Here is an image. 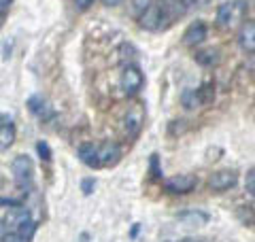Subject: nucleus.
<instances>
[{
  "instance_id": "obj_1",
  "label": "nucleus",
  "mask_w": 255,
  "mask_h": 242,
  "mask_svg": "<svg viewBox=\"0 0 255 242\" xmlns=\"http://www.w3.org/2000/svg\"><path fill=\"white\" fill-rule=\"evenodd\" d=\"M247 4L245 0H228V2L219 4L217 9V26L223 30H234L236 26H241V21L245 19Z\"/></svg>"
},
{
  "instance_id": "obj_2",
  "label": "nucleus",
  "mask_w": 255,
  "mask_h": 242,
  "mask_svg": "<svg viewBox=\"0 0 255 242\" xmlns=\"http://www.w3.org/2000/svg\"><path fill=\"white\" fill-rule=\"evenodd\" d=\"M11 172H13L15 185H17L23 193H28L32 189V179H34V164H32L30 155L15 157L13 164H11Z\"/></svg>"
},
{
  "instance_id": "obj_3",
  "label": "nucleus",
  "mask_w": 255,
  "mask_h": 242,
  "mask_svg": "<svg viewBox=\"0 0 255 242\" xmlns=\"http://www.w3.org/2000/svg\"><path fill=\"white\" fill-rule=\"evenodd\" d=\"M142 85H145V77H142L140 68L136 64H126L122 77H119V87H122V92L126 96H136L142 90Z\"/></svg>"
},
{
  "instance_id": "obj_4",
  "label": "nucleus",
  "mask_w": 255,
  "mask_h": 242,
  "mask_svg": "<svg viewBox=\"0 0 255 242\" xmlns=\"http://www.w3.org/2000/svg\"><path fill=\"white\" fill-rule=\"evenodd\" d=\"M166 19H168V17H166V13H164V4L162 2H153L138 17V23H140V28H145L149 32H157V30H162V28L168 26V21H166Z\"/></svg>"
},
{
  "instance_id": "obj_5",
  "label": "nucleus",
  "mask_w": 255,
  "mask_h": 242,
  "mask_svg": "<svg viewBox=\"0 0 255 242\" xmlns=\"http://www.w3.org/2000/svg\"><path fill=\"white\" fill-rule=\"evenodd\" d=\"M198 187V179L194 174H174L170 179L164 181V189L174 196H185V193L194 191Z\"/></svg>"
},
{
  "instance_id": "obj_6",
  "label": "nucleus",
  "mask_w": 255,
  "mask_h": 242,
  "mask_svg": "<svg viewBox=\"0 0 255 242\" xmlns=\"http://www.w3.org/2000/svg\"><path fill=\"white\" fill-rule=\"evenodd\" d=\"M142 123H145V109H142L140 104H134L124 117V130L130 138H134V136L140 134Z\"/></svg>"
},
{
  "instance_id": "obj_7",
  "label": "nucleus",
  "mask_w": 255,
  "mask_h": 242,
  "mask_svg": "<svg viewBox=\"0 0 255 242\" xmlns=\"http://www.w3.org/2000/svg\"><path fill=\"white\" fill-rule=\"evenodd\" d=\"M238 185V172L236 170H217L209 176V189L213 191H228Z\"/></svg>"
},
{
  "instance_id": "obj_8",
  "label": "nucleus",
  "mask_w": 255,
  "mask_h": 242,
  "mask_svg": "<svg viewBox=\"0 0 255 242\" xmlns=\"http://www.w3.org/2000/svg\"><path fill=\"white\" fill-rule=\"evenodd\" d=\"M26 104H28V111H30L36 119H41V121H51V119L55 117L51 104L47 102V98H43V96H38V94L30 96Z\"/></svg>"
},
{
  "instance_id": "obj_9",
  "label": "nucleus",
  "mask_w": 255,
  "mask_h": 242,
  "mask_svg": "<svg viewBox=\"0 0 255 242\" xmlns=\"http://www.w3.org/2000/svg\"><path fill=\"white\" fill-rule=\"evenodd\" d=\"M206 36H209V28H206L204 21H194L189 23V28L183 32V45L185 47H198L202 45Z\"/></svg>"
},
{
  "instance_id": "obj_10",
  "label": "nucleus",
  "mask_w": 255,
  "mask_h": 242,
  "mask_svg": "<svg viewBox=\"0 0 255 242\" xmlns=\"http://www.w3.org/2000/svg\"><path fill=\"white\" fill-rule=\"evenodd\" d=\"M98 155H100V166L111 168V166H117L119 159H122V147L117 142H102L98 147Z\"/></svg>"
},
{
  "instance_id": "obj_11",
  "label": "nucleus",
  "mask_w": 255,
  "mask_h": 242,
  "mask_svg": "<svg viewBox=\"0 0 255 242\" xmlns=\"http://www.w3.org/2000/svg\"><path fill=\"white\" fill-rule=\"evenodd\" d=\"M77 155H79V159H81V164H85L87 168H92V170H98V168H102V166H100L98 147H96V144H92V142L81 144V147H79V151H77Z\"/></svg>"
},
{
  "instance_id": "obj_12",
  "label": "nucleus",
  "mask_w": 255,
  "mask_h": 242,
  "mask_svg": "<svg viewBox=\"0 0 255 242\" xmlns=\"http://www.w3.org/2000/svg\"><path fill=\"white\" fill-rule=\"evenodd\" d=\"M238 45L247 53H255V21H247L238 32Z\"/></svg>"
},
{
  "instance_id": "obj_13",
  "label": "nucleus",
  "mask_w": 255,
  "mask_h": 242,
  "mask_svg": "<svg viewBox=\"0 0 255 242\" xmlns=\"http://www.w3.org/2000/svg\"><path fill=\"white\" fill-rule=\"evenodd\" d=\"M28 219H32L30 217V211L26 206H15V208H9L4 215V223H6V228H15L17 230L21 223H26Z\"/></svg>"
},
{
  "instance_id": "obj_14",
  "label": "nucleus",
  "mask_w": 255,
  "mask_h": 242,
  "mask_svg": "<svg viewBox=\"0 0 255 242\" xmlns=\"http://www.w3.org/2000/svg\"><path fill=\"white\" fill-rule=\"evenodd\" d=\"M15 138H17V132H15L13 123H2L0 125V153L9 151L13 147Z\"/></svg>"
},
{
  "instance_id": "obj_15",
  "label": "nucleus",
  "mask_w": 255,
  "mask_h": 242,
  "mask_svg": "<svg viewBox=\"0 0 255 242\" xmlns=\"http://www.w3.org/2000/svg\"><path fill=\"white\" fill-rule=\"evenodd\" d=\"M179 221L189 223V225H202L209 221V215L202 211H185V213H179Z\"/></svg>"
},
{
  "instance_id": "obj_16",
  "label": "nucleus",
  "mask_w": 255,
  "mask_h": 242,
  "mask_svg": "<svg viewBox=\"0 0 255 242\" xmlns=\"http://www.w3.org/2000/svg\"><path fill=\"white\" fill-rule=\"evenodd\" d=\"M196 60L200 64H204V66H213V64H217L219 55H217V51H215V49H206V51H198Z\"/></svg>"
},
{
  "instance_id": "obj_17",
  "label": "nucleus",
  "mask_w": 255,
  "mask_h": 242,
  "mask_svg": "<svg viewBox=\"0 0 255 242\" xmlns=\"http://www.w3.org/2000/svg\"><path fill=\"white\" fill-rule=\"evenodd\" d=\"M36 228H38V223H36L34 219H28L26 223H21V225H19V228L15 230V232H17V234H21V236L26 238V240H30V238L34 236V234H36Z\"/></svg>"
},
{
  "instance_id": "obj_18",
  "label": "nucleus",
  "mask_w": 255,
  "mask_h": 242,
  "mask_svg": "<svg viewBox=\"0 0 255 242\" xmlns=\"http://www.w3.org/2000/svg\"><path fill=\"white\" fill-rule=\"evenodd\" d=\"M200 96H198L196 90H187L185 94H183V107L185 109H196V107H200Z\"/></svg>"
},
{
  "instance_id": "obj_19",
  "label": "nucleus",
  "mask_w": 255,
  "mask_h": 242,
  "mask_svg": "<svg viewBox=\"0 0 255 242\" xmlns=\"http://www.w3.org/2000/svg\"><path fill=\"white\" fill-rule=\"evenodd\" d=\"M198 96H200V102L206 104V102H211L213 100V96H215V90H213V85L211 83H204L202 87H198Z\"/></svg>"
},
{
  "instance_id": "obj_20",
  "label": "nucleus",
  "mask_w": 255,
  "mask_h": 242,
  "mask_svg": "<svg viewBox=\"0 0 255 242\" xmlns=\"http://www.w3.org/2000/svg\"><path fill=\"white\" fill-rule=\"evenodd\" d=\"M36 153H38V157H41V159L51 161L53 153H51V147H49V144H47L45 140H38V142H36Z\"/></svg>"
},
{
  "instance_id": "obj_21",
  "label": "nucleus",
  "mask_w": 255,
  "mask_h": 242,
  "mask_svg": "<svg viewBox=\"0 0 255 242\" xmlns=\"http://www.w3.org/2000/svg\"><path fill=\"white\" fill-rule=\"evenodd\" d=\"M151 4H153L151 0H132V13L136 15V17H140V15L145 13Z\"/></svg>"
},
{
  "instance_id": "obj_22",
  "label": "nucleus",
  "mask_w": 255,
  "mask_h": 242,
  "mask_svg": "<svg viewBox=\"0 0 255 242\" xmlns=\"http://www.w3.org/2000/svg\"><path fill=\"white\" fill-rule=\"evenodd\" d=\"M245 189H247V193H249V196H253V198H255V168H253V170L247 172Z\"/></svg>"
},
{
  "instance_id": "obj_23",
  "label": "nucleus",
  "mask_w": 255,
  "mask_h": 242,
  "mask_svg": "<svg viewBox=\"0 0 255 242\" xmlns=\"http://www.w3.org/2000/svg\"><path fill=\"white\" fill-rule=\"evenodd\" d=\"M94 187H96V179H94V176H87V179H83V181H81L83 196H90V193L94 191Z\"/></svg>"
},
{
  "instance_id": "obj_24",
  "label": "nucleus",
  "mask_w": 255,
  "mask_h": 242,
  "mask_svg": "<svg viewBox=\"0 0 255 242\" xmlns=\"http://www.w3.org/2000/svg\"><path fill=\"white\" fill-rule=\"evenodd\" d=\"M0 206L15 208V206H23V204H21V200H15V198H0Z\"/></svg>"
},
{
  "instance_id": "obj_25",
  "label": "nucleus",
  "mask_w": 255,
  "mask_h": 242,
  "mask_svg": "<svg viewBox=\"0 0 255 242\" xmlns=\"http://www.w3.org/2000/svg\"><path fill=\"white\" fill-rule=\"evenodd\" d=\"M149 166H151V174H153L155 179H159V176H162V170H159V166H157V155H155V153H153V155H151Z\"/></svg>"
},
{
  "instance_id": "obj_26",
  "label": "nucleus",
  "mask_w": 255,
  "mask_h": 242,
  "mask_svg": "<svg viewBox=\"0 0 255 242\" xmlns=\"http://www.w3.org/2000/svg\"><path fill=\"white\" fill-rule=\"evenodd\" d=\"M2 242H28V240L23 238L21 234H17V232H11V234H6V236L2 238Z\"/></svg>"
},
{
  "instance_id": "obj_27",
  "label": "nucleus",
  "mask_w": 255,
  "mask_h": 242,
  "mask_svg": "<svg viewBox=\"0 0 255 242\" xmlns=\"http://www.w3.org/2000/svg\"><path fill=\"white\" fill-rule=\"evenodd\" d=\"M183 2H185L187 11H189V9H200V6H204L209 0H183Z\"/></svg>"
},
{
  "instance_id": "obj_28",
  "label": "nucleus",
  "mask_w": 255,
  "mask_h": 242,
  "mask_svg": "<svg viewBox=\"0 0 255 242\" xmlns=\"http://www.w3.org/2000/svg\"><path fill=\"white\" fill-rule=\"evenodd\" d=\"M94 4V0H75V6L79 11H85V9H90V6Z\"/></svg>"
},
{
  "instance_id": "obj_29",
  "label": "nucleus",
  "mask_w": 255,
  "mask_h": 242,
  "mask_svg": "<svg viewBox=\"0 0 255 242\" xmlns=\"http://www.w3.org/2000/svg\"><path fill=\"white\" fill-rule=\"evenodd\" d=\"M4 236H6V223H4V219H0V240Z\"/></svg>"
},
{
  "instance_id": "obj_30",
  "label": "nucleus",
  "mask_w": 255,
  "mask_h": 242,
  "mask_svg": "<svg viewBox=\"0 0 255 242\" xmlns=\"http://www.w3.org/2000/svg\"><path fill=\"white\" fill-rule=\"evenodd\" d=\"M122 0H102V4H107V6H117Z\"/></svg>"
},
{
  "instance_id": "obj_31",
  "label": "nucleus",
  "mask_w": 255,
  "mask_h": 242,
  "mask_svg": "<svg viewBox=\"0 0 255 242\" xmlns=\"http://www.w3.org/2000/svg\"><path fill=\"white\" fill-rule=\"evenodd\" d=\"M2 123H13V121H11V117H6V115H0V125H2Z\"/></svg>"
},
{
  "instance_id": "obj_32",
  "label": "nucleus",
  "mask_w": 255,
  "mask_h": 242,
  "mask_svg": "<svg viewBox=\"0 0 255 242\" xmlns=\"http://www.w3.org/2000/svg\"><path fill=\"white\" fill-rule=\"evenodd\" d=\"M11 2H13V0H0V9H6Z\"/></svg>"
},
{
  "instance_id": "obj_33",
  "label": "nucleus",
  "mask_w": 255,
  "mask_h": 242,
  "mask_svg": "<svg viewBox=\"0 0 255 242\" xmlns=\"http://www.w3.org/2000/svg\"><path fill=\"white\" fill-rule=\"evenodd\" d=\"M138 228H140V225H134V228H132V232H130V236H132V238L138 234Z\"/></svg>"
},
{
  "instance_id": "obj_34",
  "label": "nucleus",
  "mask_w": 255,
  "mask_h": 242,
  "mask_svg": "<svg viewBox=\"0 0 255 242\" xmlns=\"http://www.w3.org/2000/svg\"><path fill=\"white\" fill-rule=\"evenodd\" d=\"M181 242H196V240H191V238H185V240H181Z\"/></svg>"
}]
</instances>
